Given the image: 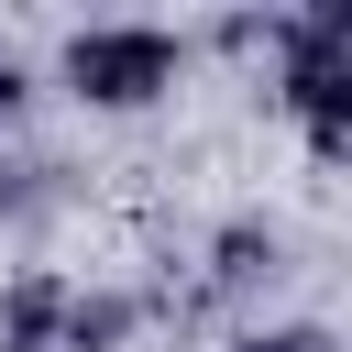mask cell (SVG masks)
Returning a JSON list of instances; mask_svg holds the SVG:
<instances>
[{
	"mask_svg": "<svg viewBox=\"0 0 352 352\" xmlns=\"http://www.w3.org/2000/svg\"><path fill=\"white\" fill-rule=\"evenodd\" d=\"M231 352H341V330L330 319H253V330H231Z\"/></svg>",
	"mask_w": 352,
	"mask_h": 352,
	"instance_id": "6",
	"label": "cell"
},
{
	"mask_svg": "<svg viewBox=\"0 0 352 352\" xmlns=\"http://www.w3.org/2000/svg\"><path fill=\"white\" fill-rule=\"evenodd\" d=\"M143 330V297L132 286H66V330H55V352H121Z\"/></svg>",
	"mask_w": 352,
	"mask_h": 352,
	"instance_id": "5",
	"label": "cell"
},
{
	"mask_svg": "<svg viewBox=\"0 0 352 352\" xmlns=\"http://www.w3.org/2000/svg\"><path fill=\"white\" fill-rule=\"evenodd\" d=\"M275 275H286V231L242 209V220H220L209 253H198V308H242V297H264Z\"/></svg>",
	"mask_w": 352,
	"mask_h": 352,
	"instance_id": "3",
	"label": "cell"
},
{
	"mask_svg": "<svg viewBox=\"0 0 352 352\" xmlns=\"http://www.w3.org/2000/svg\"><path fill=\"white\" fill-rule=\"evenodd\" d=\"M22 110H33V66H22V55H11V44H0V132H11V121H22Z\"/></svg>",
	"mask_w": 352,
	"mask_h": 352,
	"instance_id": "7",
	"label": "cell"
},
{
	"mask_svg": "<svg viewBox=\"0 0 352 352\" xmlns=\"http://www.w3.org/2000/svg\"><path fill=\"white\" fill-rule=\"evenodd\" d=\"M264 55H275V110L308 132L319 165H341V154H352V0L275 11Z\"/></svg>",
	"mask_w": 352,
	"mask_h": 352,
	"instance_id": "1",
	"label": "cell"
},
{
	"mask_svg": "<svg viewBox=\"0 0 352 352\" xmlns=\"http://www.w3.org/2000/svg\"><path fill=\"white\" fill-rule=\"evenodd\" d=\"M176 77H187V33H165V22H77L55 44V88L77 110H110V121L176 99Z\"/></svg>",
	"mask_w": 352,
	"mask_h": 352,
	"instance_id": "2",
	"label": "cell"
},
{
	"mask_svg": "<svg viewBox=\"0 0 352 352\" xmlns=\"http://www.w3.org/2000/svg\"><path fill=\"white\" fill-rule=\"evenodd\" d=\"M66 286H77V275L22 264V275L0 286V352H55V330H66Z\"/></svg>",
	"mask_w": 352,
	"mask_h": 352,
	"instance_id": "4",
	"label": "cell"
}]
</instances>
